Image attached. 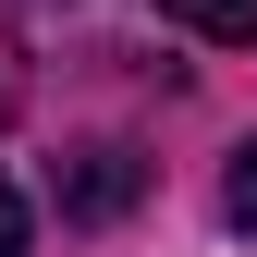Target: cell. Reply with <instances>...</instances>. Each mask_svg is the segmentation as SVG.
<instances>
[{
  "mask_svg": "<svg viewBox=\"0 0 257 257\" xmlns=\"http://www.w3.org/2000/svg\"><path fill=\"white\" fill-rule=\"evenodd\" d=\"M135 184H147L135 147H74V159H61V220H110V208H135Z\"/></svg>",
  "mask_w": 257,
  "mask_h": 257,
  "instance_id": "1",
  "label": "cell"
},
{
  "mask_svg": "<svg viewBox=\"0 0 257 257\" xmlns=\"http://www.w3.org/2000/svg\"><path fill=\"white\" fill-rule=\"evenodd\" d=\"M0 257H25V196H13V172H0Z\"/></svg>",
  "mask_w": 257,
  "mask_h": 257,
  "instance_id": "4",
  "label": "cell"
},
{
  "mask_svg": "<svg viewBox=\"0 0 257 257\" xmlns=\"http://www.w3.org/2000/svg\"><path fill=\"white\" fill-rule=\"evenodd\" d=\"M172 25H196V37H220V49H257V0H159Z\"/></svg>",
  "mask_w": 257,
  "mask_h": 257,
  "instance_id": "2",
  "label": "cell"
},
{
  "mask_svg": "<svg viewBox=\"0 0 257 257\" xmlns=\"http://www.w3.org/2000/svg\"><path fill=\"white\" fill-rule=\"evenodd\" d=\"M220 220H233V233H257V135L233 147V172H220Z\"/></svg>",
  "mask_w": 257,
  "mask_h": 257,
  "instance_id": "3",
  "label": "cell"
}]
</instances>
